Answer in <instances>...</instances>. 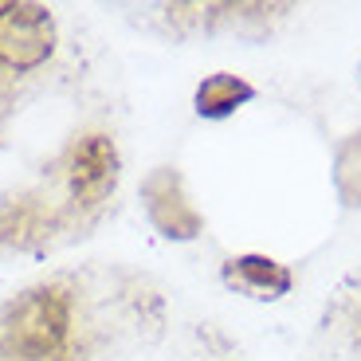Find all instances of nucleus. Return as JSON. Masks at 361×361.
Segmentation results:
<instances>
[{
	"label": "nucleus",
	"mask_w": 361,
	"mask_h": 361,
	"mask_svg": "<svg viewBox=\"0 0 361 361\" xmlns=\"http://www.w3.org/2000/svg\"><path fill=\"white\" fill-rule=\"evenodd\" d=\"M75 279L55 275L47 283L20 290L0 310V350L20 361H75L79 330H75Z\"/></svg>",
	"instance_id": "f257e3e1"
},
{
	"label": "nucleus",
	"mask_w": 361,
	"mask_h": 361,
	"mask_svg": "<svg viewBox=\"0 0 361 361\" xmlns=\"http://www.w3.org/2000/svg\"><path fill=\"white\" fill-rule=\"evenodd\" d=\"M118 177H122V154L110 130H82L59 149V185L79 224L99 216V208L114 197Z\"/></svg>",
	"instance_id": "f03ea898"
},
{
	"label": "nucleus",
	"mask_w": 361,
	"mask_h": 361,
	"mask_svg": "<svg viewBox=\"0 0 361 361\" xmlns=\"http://www.w3.org/2000/svg\"><path fill=\"white\" fill-rule=\"evenodd\" d=\"M55 55V16L44 4L0 0V67L8 75H36Z\"/></svg>",
	"instance_id": "7ed1b4c3"
},
{
	"label": "nucleus",
	"mask_w": 361,
	"mask_h": 361,
	"mask_svg": "<svg viewBox=\"0 0 361 361\" xmlns=\"http://www.w3.org/2000/svg\"><path fill=\"white\" fill-rule=\"evenodd\" d=\"M142 208H145V220L154 224V232H161L173 244H189L204 232V216L192 204L180 169H173V165H157V169L145 173Z\"/></svg>",
	"instance_id": "20e7f679"
},
{
	"label": "nucleus",
	"mask_w": 361,
	"mask_h": 361,
	"mask_svg": "<svg viewBox=\"0 0 361 361\" xmlns=\"http://www.w3.org/2000/svg\"><path fill=\"white\" fill-rule=\"evenodd\" d=\"M220 279H224L228 290L259 298V302H275V298L290 295V287H295V275H290L287 263L271 259V255H259V252L224 259L220 263Z\"/></svg>",
	"instance_id": "39448f33"
},
{
	"label": "nucleus",
	"mask_w": 361,
	"mask_h": 361,
	"mask_svg": "<svg viewBox=\"0 0 361 361\" xmlns=\"http://www.w3.org/2000/svg\"><path fill=\"white\" fill-rule=\"evenodd\" d=\"M255 94H259V90H255L244 75L216 71V75H204V79H200L197 94H192V110H197L200 118H208V122H220V118H232L240 106H247Z\"/></svg>",
	"instance_id": "423d86ee"
},
{
	"label": "nucleus",
	"mask_w": 361,
	"mask_h": 361,
	"mask_svg": "<svg viewBox=\"0 0 361 361\" xmlns=\"http://www.w3.org/2000/svg\"><path fill=\"white\" fill-rule=\"evenodd\" d=\"M334 189L345 208H361V130L345 134L334 149Z\"/></svg>",
	"instance_id": "0eeeda50"
}]
</instances>
